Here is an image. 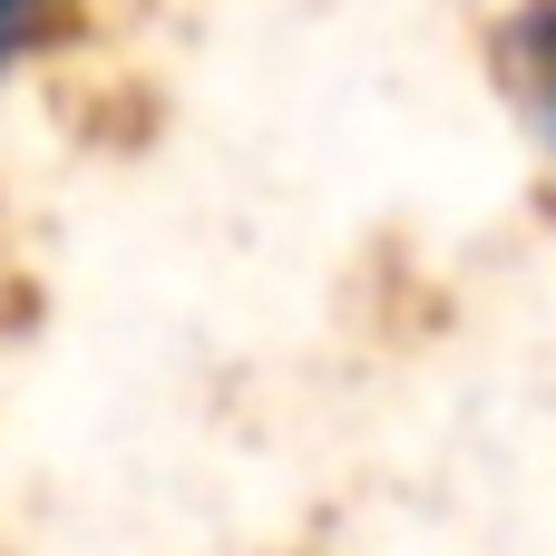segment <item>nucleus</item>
Here are the masks:
<instances>
[{
  "instance_id": "nucleus-1",
  "label": "nucleus",
  "mask_w": 556,
  "mask_h": 556,
  "mask_svg": "<svg viewBox=\"0 0 556 556\" xmlns=\"http://www.w3.org/2000/svg\"><path fill=\"white\" fill-rule=\"evenodd\" d=\"M518 88H528L538 127L556 137V10L547 20H518Z\"/></svg>"
},
{
  "instance_id": "nucleus-2",
  "label": "nucleus",
  "mask_w": 556,
  "mask_h": 556,
  "mask_svg": "<svg viewBox=\"0 0 556 556\" xmlns=\"http://www.w3.org/2000/svg\"><path fill=\"white\" fill-rule=\"evenodd\" d=\"M29 10H39V0H0V59H10L20 39H29Z\"/></svg>"
}]
</instances>
